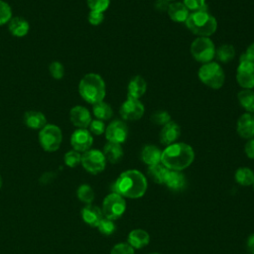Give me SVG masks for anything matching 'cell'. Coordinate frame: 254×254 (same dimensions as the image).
<instances>
[{
	"label": "cell",
	"mask_w": 254,
	"mask_h": 254,
	"mask_svg": "<svg viewBox=\"0 0 254 254\" xmlns=\"http://www.w3.org/2000/svg\"><path fill=\"white\" fill-rule=\"evenodd\" d=\"M147 180L145 176L137 170H127L119 175L112 186L113 192L123 197L139 198L147 190Z\"/></svg>",
	"instance_id": "cell-1"
},
{
	"label": "cell",
	"mask_w": 254,
	"mask_h": 254,
	"mask_svg": "<svg viewBox=\"0 0 254 254\" xmlns=\"http://www.w3.org/2000/svg\"><path fill=\"white\" fill-rule=\"evenodd\" d=\"M194 160L192 148L186 143L176 142L162 151L161 164L172 171H183Z\"/></svg>",
	"instance_id": "cell-2"
},
{
	"label": "cell",
	"mask_w": 254,
	"mask_h": 254,
	"mask_svg": "<svg viewBox=\"0 0 254 254\" xmlns=\"http://www.w3.org/2000/svg\"><path fill=\"white\" fill-rule=\"evenodd\" d=\"M78 93L89 104L102 101L106 95V86L101 75L95 72L84 74L78 83Z\"/></svg>",
	"instance_id": "cell-3"
},
{
	"label": "cell",
	"mask_w": 254,
	"mask_h": 254,
	"mask_svg": "<svg viewBox=\"0 0 254 254\" xmlns=\"http://www.w3.org/2000/svg\"><path fill=\"white\" fill-rule=\"evenodd\" d=\"M185 24L192 34L198 37H209L217 29V21L208 13L207 8L190 13Z\"/></svg>",
	"instance_id": "cell-4"
},
{
	"label": "cell",
	"mask_w": 254,
	"mask_h": 254,
	"mask_svg": "<svg viewBox=\"0 0 254 254\" xmlns=\"http://www.w3.org/2000/svg\"><path fill=\"white\" fill-rule=\"evenodd\" d=\"M199 80L212 89H219L225 81V74L218 63L209 62L202 64L197 71Z\"/></svg>",
	"instance_id": "cell-5"
},
{
	"label": "cell",
	"mask_w": 254,
	"mask_h": 254,
	"mask_svg": "<svg viewBox=\"0 0 254 254\" xmlns=\"http://www.w3.org/2000/svg\"><path fill=\"white\" fill-rule=\"evenodd\" d=\"M215 46L209 37H197L190 45L192 58L201 64L212 62L215 58Z\"/></svg>",
	"instance_id": "cell-6"
},
{
	"label": "cell",
	"mask_w": 254,
	"mask_h": 254,
	"mask_svg": "<svg viewBox=\"0 0 254 254\" xmlns=\"http://www.w3.org/2000/svg\"><path fill=\"white\" fill-rule=\"evenodd\" d=\"M62 142V130L55 124L48 123L39 132V143L46 152H55L59 150Z\"/></svg>",
	"instance_id": "cell-7"
},
{
	"label": "cell",
	"mask_w": 254,
	"mask_h": 254,
	"mask_svg": "<svg viewBox=\"0 0 254 254\" xmlns=\"http://www.w3.org/2000/svg\"><path fill=\"white\" fill-rule=\"evenodd\" d=\"M126 209V201L120 194L116 192H111L106 195L102 202V213L103 216L115 220L121 217Z\"/></svg>",
	"instance_id": "cell-8"
},
{
	"label": "cell",
	"mask_w": 254,
	"mask_h": 254,
	"mask_svg": "<svg viewBox=\"0 0 254 254\" xmlns=\"http://www.w3.org/2000/svg\"><path fill=\"white\" fill-rule=\"evenodd\" d=\"M80 164L85 171L96 175L105 169L106 159L101 151L96 149H89L81 154Z\"/></svg>",
	"instance_id": "cell-9"
},
{
	"label": "cell",
	"mask_w": 254,
	"mask_h": 254,
	"mask_svg": "<svg viewBox=\"0 0 254 254\" xmlns=\"http://www.w3.org/2000/svg\"><path fill=\"white\" fill-rule=\"evenodd\" d=\"M145 112L143 103L136 98L127 97V99L121 104L119 113L121 117L126 121H136L142 118Z\"/></svg>",
	"instance_id": "cell-10"
},
{
	"label": "cell",
	"mask_w": 254,
	"mask_h": 254,
	"mask_svg": "<svg viewBox=\"0 0 254 254\" xmlns=\"http://www.w3.org/2000/svg\"><path fill=\"white\" fill-rule=\"evenodd\" d=\"M236 80L243 89L254 88V63L239 61L236 70Z\"/></svg>",
	"instance_id": "cell-11"
},
{
	"label": "cell",
	"mask_w": 254,
	"mask_h": 254,
	"mask_svg": "<svg viewBox=\"0 0 254 254\" xmlns=\"http://www.w3.org/2000/svg\"><path fill=\"white\" fill-rule=\"evenodd\" d=\"M104 134L108 142L122 144L127 139L128 127L122 120H114L106 126Z\"/></svg>",
	"instance_id": "cell-12"
},
{
	"label": "cell",
	"mask_w": 254,
	"mask_h": 254,
	"mask_svg": "<svg viewBox=\"0 0 254 254\" xmlns=\"http://www.w3.org/2000/svg\"><path fill=\"white\" fill-rule=\"evenodd\" d=\"M93 144L92 134L87 129L77 128L70 136V145L73 150L84 153L91 148Z\"/></svg>",
	"instance_id": "cell-13"
},
{
	"label": "cell",
	"mask_w": 254,
	"mask_h": 254,
	"mask_svg": "<svg viewBox=\"0 0 254 254\" xmlns=\"http://www.w3.org/2000/svg\"><path fill=\"white\" fill-rule=\"evenodd\" d=\"M91 120L90 111L82 105H75L69 110V121L77 128L87 129Z\"/></svg>",
	"instance_id": "cell-14"
},
{
	"label": "cell",
	"mask_w": 254,
	"mask_h": 254,
	"mask_svg": "<svg viewBox=\"0 0 254 254\" xmlns=\"http://www.w3.org/2000/svg\"><path fill=\"white\" fill-rule=\"evenodd\" d=\"M236 131L241 138L251 139L254 137V113H243L237 120Z\"/></svg>",
	"instance_id": "cell-15"
},
{
	"label": "cell",
	"mask_w": 254,
	"mask_h": 254,
	"mask_svg": "<svg viewBox=\"0 0 254 254\" xmlns=\"http://www.w3.org/2000/svg\"><path fill=\"white\" fill-rule=\"evenodd\" d=\"M181 136V127L173 120L162 126L160 131V142L165 146H169L176 143L178 138Z\"/></svg>",
	"instance_id": "cell-16"
},
{
	"label": "cell",
	"mask_w": 254,
	"mask_h": 254,
	"mask_svg": "<svg viewBox=\"0 0 254 254\" xmlns=\"http://www.w3.org/2000/svg\"><path fill=\"white\" fill-rule=\"evenodd\" d=\"M81 217L82 220L92 227H97L100 220L104 217L101 208L94 204H86L81 209Z\"/></svg>",
	"instance_id": "cell-17"
},
{
	"label": "cell",
	"mask_w": 254,
	"mask_h": 254,
	"mask_svg": "<svg viewBox=\"0 0 254 254\" xmlns=\"http://www.w3.org/2000/svg\"><path fill=\"white\" fill-rule=\"evenodd\" d=\"M7 26L10 34L16 38H23L30 31L29 22L25 18L20 16L12 17V19L8 22Z\"/></svg>",
	"instance_id": "cell-18"
},
{
	"label": "cell",
	"mask_w": 254,
	"mask_h": 254,
	"mask_svg": "<svg viewBox=\"0 0 254 254\" xmlns=\"http://www.w3.org/2000/svg\"><path fill=\"white\" fill-rule=\"evenodd\" d=\"M24 124L34 130H41L45 127L48 122L45 114L36 110H29L24 114Z\"/></svg>",
	"instance_id": "cell-19"
},
{
	"label": "cell",
	"mask_w": 254,
	"mask_h": 254,
	"mask_svg": "<svg viewBox=\"0 0 254 254\" xmlns=\"http://www.w3.org/2000/svg\"><path fill=\"white\" fill-rule=\"evenodd\" d=\"M147 90V82L141 75L132 77L127 85V97L139 99Z\"/></svg>",
	"instance_id": "cell-20"
},
{
	"label": "cell",
	"mask_w": 254,
	"mask_h": 254,
	"mask_svg": "<svg viewBox=\"0 0 254 254\" xmlns=\"http://www.w3.org/2000/svg\"><path fill=\"white\" fill-rule=\"evenodd\" d=\"M170 19L176 23H185L190 15L189 9L183 2H173L169 5L167 10Z\"/></svg>",
	"instance_id": "cell-21"
},
{
	"label": "cell",
	"mask_w": 254,
	"mask_h": 254,
	"mask_svg": "<svg viewBox=\"0 0 254 254\" xmlns=\"http://www.w3.org/2000/svg\"><path fill=\"white\" fill-rule=\"evenodd\" d=\"M172 190H182L187 185V180L185 175L181 171L170 170L164 183Z\"/></svg>",
	"instance_id": "cell-22"
},
{
	"label": "cell",
	"mask_w": 254,
	"mask_h": 254,
	"mask_svg": "<svg viewBox=\"0 0 254 254\" xmlns=\"http://www.w3.org/2000/svg\"><path fill=\"white\" fill-rule=\"evenodd\" d=\"M162 151L155 145H146L141 151V160L148 166L161 163Z\"/></svg>",
	"instance_id": "cell-23"
},
{
	"label": "cell",
	"mask_w": 254,
	"mask_h": 254,
	"mask_svg": "<svg viewBox=\"0 0 254 254\" xmlns=\"http://www.w3.org/2000/svg\"><path fill=\"white\" fill-rule=\"evenodd\" d=\"M127 240L130 246L136 249H140L149 243L150 236L148 232L143 229H134L128 234Z\"/></svg>",
	"instance_id": "cell-24"
},
{
	"label": "cell",
	"mask_w": 254,
	"mask_h": 254,
	"mask_svg": "<svg viewBox=\"0 0 254 254\" xmlns=\"http://www.w3.org/2000/svg\"><path fill=\"white\" fill-rule=\"evenodd\" d=\"M102 153L106 161L110 162L111 164L118 163L123 157V149L121 147V144L112 142H108L104 145Z\"/></svg>",
	"instance_id": "cell-25"
},
{
	"label": "cell",
	"mask_w": 254,
	"mask_h": 254,
	"mask_svg": "<svg viewBox=\"0 0 254 254\" xmlns=\"http://www.w3.org/2000/svg\"><path fill=\"white\" fill-rule=\"evenodd\" d=\"M92 113L96 119L105 121V120H109L112 117L113 110L110 104L102 100L92 105Z\"/></svg>",
	"instance_id": "cell-26"
},
{
	"label": "cell",
	"mask_w": 254,
	"mask_h": 254,
	"mask_svg": "<svg viewBox=\"0 0 254 254\" xmlns=\"http://www.w3.org/2000/svg\"><path fill=\"white\" fill-rule=\"evenodd\" d=\"M239 104L246 112L254 113V91L252 89H242L237 94Z\"/></svg>",
	"instance_id": "cell-27"
},
{
	"label": "cell",
	"mask_w": 254,
	"mask_h": 254,
	"mask_svg": "<svg viewBox=\"0 0 254 254\" xmlns=\"http://www.w3.org/2000/svg\"><path fill=\"white\" fill-rule=\"evenodd\" d=\"M169 169H167L163 164H156L148 167V175L149 177L157 184H164L169 173Z\"/></svg>",
	"instance_id": "cell-28"
},
{
	"label": "cell",
	"mask_w": 254,
	"mask_h": 254,
	"mask_svg": "<svg viewBox=\"0 0 254 254\" xmlns=\"http://www.w3.org/2000/svg\"><path fill=\"white\" fill-rule=\"evenodd\" d=\"M235 57V48L231 44H222L215 50V58L221 63H229Z\"/></svg>",
	"instance_id": "cell-29"
},
{
	"label": "cell",
	"mask_w": 254,
	"mask_h": 254,
	"mask_svg": "<svg viewBox=\"0 0 254 254\" xmlns=\"http://www.w3.org/2000/svg\"><path fill=\"white\" fill-rule=\"evenodd\" d=\"M235 181L240 186H250L254 184V172L246 167H241L235 172Z\"/></svg>",
	"instance_id": "cell-30"
},
{
	"label": "cell",
	"mask_w": 254,
	"mask_h": 254,
	"mask_svg": "<svg viewBox=\"0 0 254 254\" xmlns=\"http://www.w3.org/2000/svg\"><path fill=\"white\" fill-rule=\"evenodd\" d=\"M76 196L80 201H82L86 204H90L93 201L95 194L90 186L83 184L78 187V189L76 190Z\"/></svg>",
	"instance_id": "cell-31"
},
{
	"label": "cell",
	"mask_w": 254,
	"mask_h": 254,
	"mask_svg": "<svg viewBox=\"0 0 254 254\" xmlns=\"http://www.w3.org/2000/svg\"><path fill=\"white\" fill-rule=\"evenodd\" d=\"M64 164L69 168H75L81 163V153L75 151V150H69L67 151L64 156Z\"/></svg>",
	"instance_id": "cell-32"
},
{
	"label": "cell",
	"mask_w": 254,
	"mask_h": 254,
	"mask_svg": "<svg viewBox=\"0 0 254 254\" xmlns=\"http://www.w3.org/2000/svg\"><path fill=\"white\" fill-rule=\"evenodd\" d=\"M171 120V115L166 110H157L151 115V121L156 125L164 126Z\"/></svg>",
	"instance_id": "cell-33"
},
{
	"label": "cell",
	"mask_w": 254,
	"mask_h": 254,
	"mask_svg": "<svg viewBox=\"0 0 254 254\" xmlns=\"http://www.w3.org/2000/svg\"><path fill=\"white\" fill-rule=\"evenodd\" d=\"M11 19H12L11 6L7 2L0 0V26L8 24V22Z\"/></svg>",
	"instance_id": "cell-34"
},
{
	"label": "cell",
	"mask_w": 254,
	"mask_h": 254,
	"mask_svg": "<svg viewBox=\"0 0 254 254\" xmlns=\"http://www.w3.org/2000/svg\"><path fill=\"white\" fill-rule=\"evenodd\" d=\"M49 71L53 78L62 79L64 75V67L62 63L58 61H54L49 65Z\"/></svg>",
	"instance_id": "cell-35"
},
{
	"label": "cell",
	"mask_w": 254,
	"mask_h": 254,
	"mask_svg": "<svg viewBox=\"0 0 254 254\" xmlns=\"http://www.w3.org/2000/svg\"><path fill=\"white\" fill-rule=\"evenodd\" d=\"M97 228H98L100 233H102L104 235H110V234H112L115 231L116 226H115L113 220L108 219L106 217H103L100 220L99 224L97 225Z\"/></svg>",
	"instance_id": "cell-36"
},
{
	"label": "cell",
	"mask_w": 254,
	"mask_h": 254,
	"mask_svg": "<svg viewBox=\"0 0 254 254\" xmlns=\"http://www.w3.org/2000/svg\"><path fill=\"white\" fill-rule=\"evenodd\" d=\"M86 4L90 11L104 12L108 9L110 0H86Z\"/></svg>",
	"instance_id": "cell-37"
},
{
	"label": "cell",
	"mask_w": 254,
	"mask_h": 254,
	"mask_svg": "<svg viewBox=\"0 0 254 254\" xmlns=\"http://www.w3.org/2000/svg\"><path fill=\"white\" fill-rule=\"evenodd\" d=\"M106 126L104 124V121H101L99 119H93L91 120L89 126H88V131L93 134V135H102L105 132Z\"/></svg>",
	"instance_id": "cell-38"
},
{
	"label": "cell",
	"mask_w": 254,
	"mask_h": 254,
	"mask_svg": "<svg viewBox=\"0 0 254 254\" xmlns=\"http://www.w3.org/2000/svg\"><path fill=\"white\" fill-rule=\"evenodd\" d=\"M183 4L189 9V11H198L207 8L205 0H183Z\"/></svg>",
	"instance_id": "cell-39"
},
{
	"label": "cell",
	"mask_w": 254,
	"mask_h": 254,
	"mask_svg": "<svg viewBox=\"0 0 254 254\" xmlns=\"http://www.w3.org/2000/svg\"><path fill=\"white\" fill-rule=\"evenodd\" d=\"M110 254H134V248L128 243H118L113 246Z\"/></svg>",
	"instance_id": "cell-40"
},
{
	"label": "cell",
	"mask_w": 254,
	"mask_h": 254,
	"mask_svg": "<svg viewBox=\"0 0 254 254\" xmlns=\"http://www.w3.org/2000/svg\"><path fill=\"white\" fill-rule=\"evenodd\" d=\"M104 20V14L102 12L97 11H89L87 16V21L92 26L100 25Z\"/></svg>",
	"instance_id": "cell-41"
},
{
	"label": "cell",
	"mask_w": 254,
	"mask_h": 254,
	"mask_svg": "<svg viewBox=\"0 0 254 254\" xmlns=\"http://www.w3.org/2000/svg\"><path fill=\"white\" fill-rule=\"evenodd\" d=\"M239 61H250L254 63V42L248 46L246 52L240 57Z\"/></svg>",
	"instance_id": "cell-42"
},
{
	"label": "cell",
	"mask_w": 254,
	"mask_h": 254,
	"mask_svg": "<svg viewBox=\"0 0 254 254\" xmlns=\"http://www.w3.org/2000/svg\"><path fill=\"white\" fill-rule=\"evenodd\" d=\"M244 151L248 158L254 159V138H251L247 141L244 147Z\"/></svg>",
	"instance_id": "cell-43"
},
{
	"label": "cell",
	"mask_w": 254,
	"mask_h": 254,
	"mask_svg": "<svg viewBox=\"0 0 254 254\" xmlns=\"http://www.w3.org/2000/svg\"><path fill=\"white\" fill-rule=\"evenodd\" d=\"M170 3L167 0H156L154 7L159 12H167Z\"/></svg>",
	"instance_id": "cell-44"
},
{
	"label": "cell",
	"mask_w": 254,
	"mask_h": 254,
	"mask_svg": "<svg viewBox=\"0 0 254 254\" xmlns=\"http://www.w3.org/2000/svg\"><path fill=\"white\" fill-rule=\"evenodd\" d=\"M247 249L254 254V234L250 235L247 239Z\"/></svg>",
	"instance_id": "cell-45"
},
{
	"label": "cell",
	"mask_w": 254,
	"mask_h": 254,
	"mask_svg": "<svg viewBox=\"0 0 254 254\" xmlns=\"http://www.w3.org/2000/svg\"><path fill=\"white\" fill-rule=\"evenodd\" d=\"M2 187V179H1V176H0V189Z\"/></svg>",
	"instance_id": "cell-46"
},
{
	"label": "cell",
	"mask_w": 254,
	"mask_h": 254,
	"mask_svg": "<svg viewBox=\"0 0 254 254\" xmlns=\"http://www.w3.org/2000/svg\"><path fill=\"white\" fill-rule=\"evenodd\" d=\"M149 254H160V253H157V252H153V253H149Z\"/></svg>",
	"instance_id": "cell-47"
},
{
	"label": "cell",
	"mask_w": 254,
	"mask_h": 254,
	"mask_svg": "<svg viewBox=\"0 0 254 254\" xmlns=\"http://www.w3.org/2000/svg\"><path fill=\"white\" fill-rule=\"evenodd\" d=\"M168 2H170V1H175V0H167Z\"/></svg>",
	"instance_id": "cell-48"
},
{
	"label": "cell",
	"mask_w": 254,
	"mask_h": 254,
	"mask_svg": "<svg viewBox=\"0 0 254 254\" xmlns=\"http://www.w3.org/2000/svg\"><path fill=\"white\" fill-rule=\"evenodd\" d=\"M253 187H254V184H253Z\"/></svg>",
	"instance_id": "cell-49"
}]
</instances>
